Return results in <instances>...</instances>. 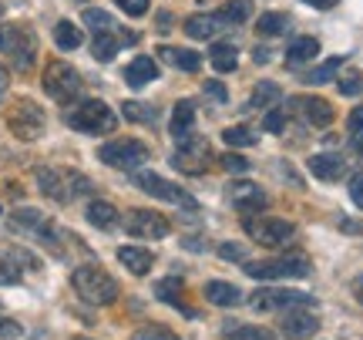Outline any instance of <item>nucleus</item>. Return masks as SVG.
Instances as JSON below:
<instances>
[{
  "mask_svg": "<svg viewBox=\"0 0 363 340\" xmlns=\"http://www.w3.org/2000/svg\"><path fill=\"white\" fill-rule=\"evenodd\" d=\"M34 182H38L40 192L48 199H54V202H74V199L94 192V182L74 169H51V165H40V169H34Z\"/></svg>",
  "mask_w": 363,
  "mask_h": 340,
  "instance_id": "obj_1",
  "label": "nucleus"
},
{
  "mask_svg": "<svg viewBox=\"0 0 363 340\" xmlns=\"http://www.w3.org/2000/svg\"><path fill=\"white\" fill-rule=\"evenodd\" d=\"M71 287L78 293L84 303L91 307H108V303L118 300V280L111 273H104L101 266H78L74 273H71Z\"/></svg>",
  "mask_w": 363,
  "mask_h": 340,
  "instance_id": "obj_2",
  "label": "nucleus"
},
{
  "mask_svg": "<svg viewBox=\"0 0 363 340\" xmlns=\"http://www.w3.org/2000/svg\"><path fill=\"white\" fill-rule=\"evenodd\" d=\"M246 276L252 280H303L313 273V263L303 253H286L276 260H259V263H242Z\"/></svg>",
  "mask_w": 363,
  "mask_h": 340,
  "instance_id": "obj_3",
  "label": "nucleus"
},
{
  "mask_svg": "<svg viewBox=\"0 0 363 340\" xmlns=\"http://www.w3.org/2000/svg\"><path fill=\"white\" fill-rule=\"evenodd\" d=\"M67 125L74 131H81V135H108V131L118 128V118L104 102L88 98V102H78L67 111Z\"/></svg>",
  "mask_w": 363,
  "mask_h": 340,
  "instance_id": "obj_4",
  "label": "nucleus"
},
{
  "mask_svg": "<svg viewBox=\"0 0 363 340\" xmlns=\"http://www.w3.org/2000/svg\"><path fill=\"white\" fill-rule=\"evenodd\" d=\"M0 54H7L17 71H30L34 57H38V40L27 27L0 24Z\"/></svg>",
  "mask_w": 363,
  "mask_h": 340,
  "instance_id": "obj_5",
  "label": "nucleus"
},
{
  "mask_svg": "<svg viewBox=\"0 0 363 340\" xmlns=\"http://www.w3.org/2000/svg\"><path fill=\"white\" fill-rule=\"evenodd\" d=\"M152 155V148L142 142V138H115V142H104L98 148V158H101L104 165H111V169H121V172H131L145 165Z\"/></svg>",
  "mask_w": 363,
  "mask_h": 340,
  "instance_id": "obj_6",
  "label": "nucleus"
},
{
  "mask_svg": "<svg viewBox=\"0 0 363 340\" xmlns=\"http://www.w3.org/2000/svg\"><path fill=\"white\" fill-rule=\"evenodd\" d=\"M7 128H11V135L21 138V142H38L40 135H44V128H48L44 108L34 105L30 98H21V102L7 111Z\"/></svg>",
  "mask_w": 363,
  "mask_h": 340,
  "instance_id": "obj_7",
  "label": "nucleus"
},
{
  "mask_svg": "<svg viewBox=\"0 0 363 340\" xmlns=\"http://www.w3.org/2000/svg\"><path fill=\"white\" fill-rule=\"evenodd\" d=\"M246 233L252 236V243H259L266 249H286L296 239V226L279 216H259V219H246Z\"/></svg>",
  "mask_w": 363,
  "mask_h": 340,
  "instance_id": "obj_8",
  "label": "nucleus"
},
{
  "mask_svg": "<svg viewBox=\"0 0 363 340\" xmlns=\"http://www.w3.org/2000/svg\"><path fill=\"white\" fill-rule=\"evenodd\" d=\"M249 307L256 314H283V310H296V307H316L313 293L303 290H256L249 297Z\"/></svg>",
  "mask_w": 363,
  "mask_h": 340,
  "instance_id": "obj_9",
  "label": "nucleus"
},
{
  "mask_svg": "<svg viewBox=\"0 0 363 340\" xmlns=\"http://www.w3.org/2000/svg\"><path fill=\"white\" fill-rule=\"evenodd\" d=\"M40 81H44V92L51 94L54 102H61V105L81 94V75L71 65H65V61H51L44 67V78Z\"/></svg>",
  "mask_w": 363,
  "mask_h": 340,
  "instance_id": "obj_10",
  "label": "nucleus"
},
{
  "mask_svg": "<svg viewBox=\"0 0 363 340\" xmlns=\"http://www.w3.org/2000/svg\"><path fill=\"white\" fill-rule=\"evenodd\" d=\"M208 162H212V145L208 138L202 135H189V138H182L179 142V152L172 155V165L185 175H202L208 169Z\"/></svg>",
  "mask_w": 363,
  "mask_h": 340,
  "instance_id": "obj_11",
  "label": "nucleus"
},
{
  "mask_svg": "<svg viewBox=\"0 0 363 340\" xmlns=\"http://www.w3.org/2000/svg\"><path fill=\"white\" fill-rule=\"evenodd\" d=\"M135 185H138L142 192H148V196L172 202V206H182V209H189V212L199 209V199L189 196L182 185L165 182V179H162V175H155V172H138V175H135Z\"/></svg>",
  "mask_w": 363,
  "mask_h": 340,
  "instance_id": "obj_12",
  "label": "nucleus"
},
{
  "mask_svg": "<svg viewBox=\"0 0 363 340\" xmlns=\"http://www.w3.org/2000/svg\"><path fill=\"white\" fill-rule=\"evenodd\" d=\"M125 229L128 236H138V239H169L172 236V223L155 209H131L125 216Z\"/></svg>",
  "mask_w": 363,
  "mask_h": 340,
  "instance_id": "obj_13",
  "label": "nucleus"
},
{
  "mask_svg": "<svg viewBox=\"0 0 363 340\" xmlns=\"http://www.w3.org/2000/svg\"><path fill=\"white\" fill-rule=\"evenodd\" d=\"M279 330L289 340H310L320 330V317L313 314V307H296V310H283L279 317Z\"/></svg>",
  "mask_w": 363,
  "mask_h": 340,
  "instance_id": "obj_14",
  "label": "nucleus"
},
{
  "mask_svg": "<svg viewBox=\"0 0 363 340\" xmlns=\"http://www.w3.org/2000/svg\"><path fill=\"white\" fill-rule=\"evenodd\" d=\"M293 105L299 108V115L306 118V125H313V128H330L333 118H337L333 105L323 102L320 94H299V98H293Z\"/></svg>",
  "mask_w": 363,
  "mask_h": 340,
  "instance_id": "obj_15",
  "label": "nucleus"
},
{
  "mask_svg": "<svg viewBox=\"0 0 363 340\" xmlns=\"http://www.w3.org/2000/svg\"><path fill=\"white\" fill-rule=\"evenodd\" d=\"M229 202H233V209L239 212H259L266 206V192H262L256 182H246V179H239V182H229Z\"/></svg>",
  "mask_w": 363,
  "mask_h": 340,
  "instance_id": "obj_16",
  "label": "nucleus"
},
{
  "mask_svg": "<svg viewBox=\"0 0 363 340\" xmlns=\"http://www.w3.org/2000/svg\"><path fill=\"white\" fill-rule=\"evenodd\" d=\"M306 165L320 182H340L347 175V158L337 155V152H316V155H310Z\"/></svg>",
  "mask_w": 363,
  "mask_h": 340,
  "instance_id": "obj_17",
  "label": "nucleus"
},
{
  "mask_svg": "<svg viewBox=\"0 0 363 340\" xmlns=\"http://www.w3.org/2000/svg\"><path fill=\"white\" fill-rule=\"evenodd\" d=\"M118 260H121V266L135 276H148L152 273V266H155L152 249H145V246H121L118 249Z\"/></svg>",
  "mask_w": 363,
  "mask_h": 340,
  "instance_id": "obj_18",
  "label": "nucleus"
},
{
  "mask_svg": "<svg viewBox=\"0 0 363 340\" xmlns=\"http://www.w3.org/2000/svg\"><path fill=\"white\" fill-rule=\"evenodd\" d=\"M125 40H135L131 31H108V34H94V44H91V54L98 57V61H111L118 51H121V44Z\"/></svg>",
  "mask_w": 363,
  "mask_h": 340,
  "instance_id": "obj_19",
  "label": "nucleus"
},
{
  "mask_svg": "<svg viewBox=\"0 0 363 340\" xmlns=\"http://www.w3.org/2000/svg\"><path fill=\"white\" fill-rule=\"evenodd\" d=\"M202 297L208 303H216V307H239L242 303V290L235 283H225V280H208L202 287Z\"/></svg>",
  "mask_w": 363,
  "mask_h": 340,
  "instance_id": "obj_20",
  "label": "nucleus"
},
{
  "mask_svg": "<svg viewBox=\"0 0 363 340\" xmlns=\"http://www.w3.org/2000/svg\"><path fill=\"white\" fill-rule=\"evenodd\" d=\"M195 102H179L175 105V111H172V125H169V131H172V138L175 142H182V138H189V135H195Z\"/></svg>",
  "mask_w": 363,
  "mask_h": 340,
  "instance_id": "obj_21",
  "label": "nucleus"
},
{
  "mask_svg": "<svg viewBox=\"0 0 363 340\" xmlns=\"http://www.w3.org/2000/svg\"><path fill=\"white\" fill-rule=\"evenodd\" d=\"M155 78H158V65L148 54H138V57L125 67V81H128L131 88H145V84H152Z\"/></svg>",
  "mask_w": 363,
  "mask_h": 340,
  "instance_id": "obj_22",
  "label": "nucleus"
},
{
  "mask_svg": "<svg viewBox=\"0 0 363 340\" xmlns=\"http://www.w3.org/2000/svg\"><path fill=\"white\" fill-rule=\"evenodd\" d=\"M84 219L91 226H98V229H115L118 226V209L111 202H104V199H91L88 209H84Z\"/></svg>",
  "mask_w": 363,
  "mask_h": 340,
  "instance_id": "obj_23",
  "label": "nucleus"
},
{
  "mask_svg": "<svg viewBox=\"0 0 363 340\" xmlns=\"http://www.w3.org/2000/svg\"><path fill=\"white\" fill-rule=\"evenodd\" d=\"M208 65L216 67L219 75H229V71L239 67V54H235V48L229 40H216V44L208 48Z\"/></svg>",
  "mask_w": 363,
  "mask_h": 340,
  "instance_id": "obj_24",
  "label": "nucleus"
},
{
  "mask_svg": "<svg viewBox=\"0 0 363 340\" xmlns=\"http://www.w3.org/2000/svg\"><path fill=\"white\" fill-rule=\"evenodd\" d=\"M316 54H320V40L306 34V38H296L289 48H286V65L299 67V65H306V61H313Z\"/></svg>",
  "mask_w": 363,
  "mask_h": 340,
  "instance_id": "obj_25",
  "label": "nucleus"
},
{
  "mask_svg": "<svg viewBox=\"0 0 363 340\" xmlns=\"http://www.w3.org/2000/svg\"><path fill=\"white\" fill-rule=\"evenodd\" d=\"M17 260H21V253H17V249L0 253V287H4V283H17V280L24 276V266H38V260H34V263H30V260L17 263Z\"/></svg>",
  "mask_w": 363,
  "mask_h": 340,
  "instance_id": "obj_26",
  "label": "nucleus"
},
{
  "mask_svg": "<svg viewBox=\"0 0 363 340\" xmlns=\"http://www.w3.org/2000/svg\"><path fill=\"white\" fill-rule=\"evenodd\" d=\"M216 21L219 24H246L252 21V0H229V4H222L219 13H216Z\"/></svg>",
  "mask_w": 363,
  "mask_h": 340,
  "instance_id": "obj_27",
  "label": "nucleus"
},
{
  "mask_svg": "<svg viewBox=\"0 0 363 340\" xmlns=\"http://www.w3.org/2000/svg\"><path fill=\"white\" fill-rule=\"evenodd\" d=\"M162 61L175 65L179 71H189V75H195V71L202 67V54L189 51V48H162Z\"/></svg>",
  "mask_w": 363,
  "mask_h": 340,
  "instance_id": "obj_28",
  "label": "nucleus"
},
{
  "mask_svg": "<svg viewBox=\"0 0 363 340\" xmlns=\"http://www.w3.org/2000/svg\"><path fill=\"white\" fill-rule=\"evenodd\" d=\"M216 31H219V21L208 17V13H192V17L185 21V34L192 40H208Z\"/></svg>",
  "mask_w": 363,
  "mask_h": 340,
  "instance_id": "obj_29",
  "label": "nucleus"
},
{
  "mask_svg": "<svg viewBox=\"0 0 363 340\" xmlns=\"http://www.w3.org/2000/svg\"><path fill=\"white\" fill-rule=\"evenodd\" d=\"M340 67H343V57H330V61L310 67V71H306V75H299V78H303V84H330Z\"/></svg>",
  "mask_w": 363,
  "mask_h": 340,
  "instance_id": "obj_30",
  "label": "nucleus"
},
{
  "mask_svg": "<svg viewBox=\"0 0 363 340\" xmlns=\"http://www.w3.org/2000/svg\"><path fill=\"white\" fill-rule=\"evenodd\" d=\"M81 40L84 38H81V31L71 24V21H57V24H54V44H57L61 51H78Z\"/></svg>",
  "mask_w": 363,
  "mask_h": 340,
  "instance_id": "obj_31",
  "label": "nucleus"
},
{
  "mask_svg": "<svg viewBox=\"0 0 363 340\" xmlns=\"http://www.w3.org/2000/svg\"><path fill=\"white\" fill-rule=\"evenodd\" d=\"M252 108H272L276 102H283V88L276 84V81H259L256 88H252Z\"/></svg>",
  "mask_w": 363,
  "mask_h": 340,
  "instance_id": "obj_32",
  "label": "nucleus"
},
{
  "mask_svg": "<svg viewBox=\"0 0 363 340\" xmlns=\"http://www.w3.org/2000/svg\"><path fill=\"white\" fill-rule=\"evenodd\" d=\"M222 334L229 340H276L266 327H256V324H225Z\"/></svg>",
  "mask_w": 363,
  "mask_h": 340,
  "instance_id": "obj_33",
  "label": "nucleus"
},
{
  "mask_svg": "<svg viewBox=\"0 0 363 340\" xmlns=\"http://www.w3.org/2000/svg\"><path fill=\"white\" fill-rule=\"evenodd\" d=\"M286 27H289V17L279 11L259 13V21H256V31H259L262 38H279V34H286Z\"/></svg>",
  "mask_w": 363,
  "mask_h": 340,
  "instance_id": "obj_34",
  "label": "nucleus"
},
{
  "mask_svg": "<svg viewBox=\"0 0 363 340\" xmlns=\"http://www.w3.org/2000/svg\"><path fill=\"white\" fill-rule=\"evenodd\" d=\"M222 142L229 145V148H252V145L259 142V131L246 128V125H233V128L222 131Z\"/></svg>",
  "mask_w": 363,
  "mask_h": 340,
  "instance_id": "obj_35",
  "label": "nucleus"
},
{
  "mask_svg": "<svg viewBox=\"0 0 363 340\" xmlns=\"http://www.w3.org/2000/svg\"><path fill=\"white\" fill-rule=\"evenodd\" d=\"M84 24L91 27V34H108V31H118L115 21H111V13L101 11V7H88V11H84Z\"/></svg>",
  "mask_w": 363,
  "mask_h": 340,
  "instance_id": "obj_36",
  "label": "nucleus"
},
{
  "mask_svg": "<svg viewBox=\"0 0 363 340\" xmlns=\"http://www.w3.org/2000/svg\"><path fill=\"white\" fill-rule=\"evenodd\" d=\"M155 297L158 300H165V303H172V307H182V280L179 276H169V280H162L155 287ZM185 310V307H182Z\"/></svg>",
  "mask_w": 363,
  "mask_h": 340,
  "instance_id": "obj_37",
  "label": "nucleus"
},
{
  "mask_svg": "<svg viewBox=\"0 0 363 340\" xmlns=\"http://www.w3.org/2000/svg\"><path fill=\"white\" fill-rule=\"evenodd\" d=\"M128 340H179V334L169 327H162V324H145V327H138Z\"/></svg>",
  "mask_w": 363,
  "mask_h": 340,
  "instance_id": "obj_38",
  "label": "nucleus"
},
{
  "mask_svg": "<svg viewBox=\"0 0 363 340\" xmlns=\"http://www.w3.org/2000/svg\"><path fill=\"white\" fill-rule=\"evenodd\" d=\"M121 111H125V118L128 121H155V108H148V105H142V102H125L121 105Z\"/></svg>",
  "mask_w": 363,
  "mask_h": 340,
  "instance_id": "obj_39",
  "label": "nucleus"
},
{
  "mask_svg": "<svg viewBox=\"0 0 363 340\" xmlns=\"http://www.w3.org/2000/svg\"><path fill=\"white\" fill-rule=\"evenodd\" d=\"M337 88H340V94H347V98H357V94L363 92V75H360V71H347V75L337 81Z\"/></svg>",
  "mask_w": 363,
  "mask_h": 340,
  "instance_id": "obj_40",
  "label": "nucleus"
},
{
  "mask_svg": "<svg viewBox=\"0 0 363 340\" xmlns=\"http://www.w3.org/2000/svg\"><path fill=\"white\" fill-rule=\"evenodd\" d=\"M347 125H350V142H353V148H360V152H363V105L353 108L350 118H347Z\"/></svg>",
  "mask_w": 363,
  "mask_h": 340,
  "instance_id": "obj_41",
  "label": "nucleus"
},
{
  "mask_svg": "<svg viewBox=\"0 0 363 340\" xmlns=\"http://www.w3.org/2000/svg\"><path fill=\"white\" fill-rule=\"evenodd\" d=\"M262 128L272 131V135H279L286 128V108H269L266 118H262Z\"/></svg>",
  "mask_w": 363,
  "mask_h": 340,
  "instance_id": "obj_42",
  "label": "nucleus"
},
{
  "mask_svg": "<svg viewBox=\"0 0 363 340\" xmlns=\"http://www.w3.org/2000/svg\"><path fill=\"white\" fill-rule=\"evenodd\" d=\"M216 253H219V260H242L246 263V246H239V243H222L219 249H216Z\"/></svg>",
  "mask_w": 363,
  "mask_h": 340,
  "instance_id": "obj_43",
  "label": "nucleus"
},
{
  "mask_svg": "<svg viewBox=\"0 0 363 340\" xmlns=\"http://www.w3.org/2000/svg\"><path fill=\"white\" fill-rule=\"evenodd\" d=\"M115 4L128 13V17H142V13L148 11V4H152V0H115Z\"/></svg>",
  "mask_w": 363,
  "mask_h": 340,
  "instance_id": "obj_44",
  "label": "nucleus"
},
{
  "mask_svg": "<svg viewBox=\"0 0 363 340\" xmlns=\"http://www.w3.org/2000/svg\"><path fill=\"white\" fill-rule=\"evenodd\" d=\"M222 169H225V172H246L249 169V158L229 152V155H222Z\"/></svg>",
  "mask_w": 363,
  "mask_h": 340,
  "instance_id": "obj_45",
  "label": "nucleus"
},
{
  "mask_svg": "<svg viewBox=\"0 0 363 340\" xmlns=\"http://www.w3.org/2000/svg\"><path fill=\"white\" fill-rule=\"evenodd\" d=\"M202 92H206L212 102H229V92H225V84H222V81H206V84H202Z\"/></svg>",
  "mask_w": 363,
  "mask_h": 340,
  "instance_id": "obj_46",
  "label": "nucleus"
},
{
  "mask_svg": "<svg viewBox=\"0 0 363 340\" xmlns=\"http://www.w3.org/2000/svg\"><path fill=\"white\" fill-rule=\"evenodd\" d=\"M350 199L357 209H363V175H353L350 179Z\"/></svg>",
  "mask_w": 363,
  "mask_h": 340,
  "instance_id": "obj_47",
  "label": "nucleus"
},
{
  "mask_svg": "<svg viewBox=\"0 0 363 340\" xmlns=\"http://www.w3.org/2000/svg\"><path fill=\"white\" fill-rule=\"evenodd\" d=\"M0 337H21V327H17L13 320H4V317H0Z\"/></svg>",
  "mask_w": 363,
  "mask_h": 340,
  "instance_id": "obj_48",
  "label": "nucleus"
},
{
  "mask_svg": "<svg viewBox=\"0 0 363 340\" xmlns=\"http://www.w3.org/2000/svg\"><path fill=\"white\" fill-rule=\"evenodd\" d=\"M303 4H310V7H316V11H333L340 0H303Z\"/></svg>",
  "mask_w": 363,
  "mask_h": 340,
  "instance_id": "obj_49",
  "label": "nucleus"
},
{
  "mask_svg": "<svg viewBox=\"0 0 363 340\" xmlns=\"http://www.w3.org/2000/svg\"><path fill=\"white\" fill-rule=\"evenodd\" d=\"M340 229H343V233H363V223H357V219H340Z\"/></svg>",
  "mask_w": 363,
  "mask_h": 340,
  "instance_id": "obj_50",
  "label": "nucleus"
},
{
  "mask_svg": "<svg viewBox=\"0 0 363 340\" xmlns=\"http://www.w3.org/2000/svg\"><path fill=\"white\" fill-rule=\"evenodd\" d=\"M353 297H357V303L363 307V273L357 276V280H353Z\"/></svg>",
  "mask_w": 363,
  "mask_h": 340,
  "instance_id": "obj_51",
  "label": "nucleus"
},
{
  "mask_svg": "<svg viewBox=\"0 0 363 340\" xmlns=\"http://www.w3.org/2000/svg\"><path fill=\"white\" fill-rule=\"evenodd\" d=\"M7 84H11V75H7V67L0 65V94L7 92Z\"/></svg>",
  "mask_w": 363,
  "mask_h": 340,
  "instance_id": "obj_52",
  "label": "nucleus"
},
{
  "mask_svg": "<svg viewBox=\"0 0 363 340\" xmlns=\"http://www.w3.org/2000/svg\"><path fill=\"white\" fill-rule=\"evenodd\" d=\"M172 27V13H158V31H169Z\"/></svg>",
  "mask_w": 363,
  "mask_h": 340,
  "instance_id": "obj_53",
  "label": "nucleus"
},
{
  "mask_svg": "<svg viewBox=\"0 0 363 340\" xmlns=\"http://www.w3.org/2000/svg\"><path fill=\"white\" fill-rule=\"evenodd\" d=\"M252 57H256V61H269V51H259V48H256V51H252Z\"/></svg>",
  "mask_w": 363,
  "mask_h": 340,
  "instance_id": "obj_54",
  "label": "nucleus"
},
{
  "mask_svg": "<svg viewBox=\"0 0 363 340\" xmlns=\"http://www.w3.org/2000/svg\"><path fill=\"white\" fill-rule=\"evenodd\" d=\"M0 17H4V4H0Z\"/></svg>",
  "mask_w": 363,
  "mask_h": 340,
  "instance_id": "obj_55",
  "label": "nucleus"
},
{
  "mask_svg": "<svg viewBox=\"0 0 363 340\" xmlns=\"http://www.w3.org/2000/svg\"><path fill=\"white\" fill-rule=\"evenodd\" d=\"M0 317H4V303H0Z\"/></svg>",
  "mask_w": 363,
  "mask_h": 340,
  "instance_id": "obj_56",
  "label": "nucleus"
}]
</instances>
